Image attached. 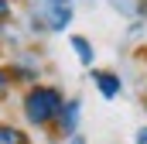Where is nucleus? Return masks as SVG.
<instances>
[{
  "label": "nucleus",
  "instance_id": "obj_9",
  "mask_svg": "<svg viewBox=\"0 0 147 144\" xmlns=\"http://www.w3.org/2000/svg\"><path fill=\"white\" fill-rule=\"evenodd\" d=\"M3 86H7V72L0 69V93H3Z\"/></svg>",
  "mask_w": 147,
  "mask_h": 144
},
{
  "label": "nucleus",
  "instance_id": "obj_7",
  "mask_svg": "<svg viewBox=\"0 0 147 144\" xmlns=\"http://www.w3.org/2000/svg\"><path fill=\"white\" fill-rule=\"evenodd\" d=\"M7 14H10V0H0V21H3Z\"/></svg>",
  "mask_w": 147,
  "mask_h": 144
},
{
  "label": "nucleus",
  "instance_id": "obj_10",
  "mask_svg": "<svg viewBox=\"0 0 147 144\" xmlns=\"http://www.w3.org/2000/svg\"><path fill=\"white\" fill-rule=\"evenodd\" d=\"M69 144H86V137H79V134H75V137H69Z\"/></svg>",
  "mask_w": 147,
  "mask_h": 144
},
{
  "label": "nucleus",
  "instance_id": "obj_2",
  "mask_svg": "<svg viewBox=\"0 0 147 144\" xmlns=\"http://www.w3.org/2000/svg\"><path fill=\"white\" fill-rule=\"evenodd\" d=\"M72 14H75L72 0H34V7H31L34 28H41V31H65Z\"/></svg>",
  "mask_w": 147,
  "mask_h": 144
},
{
  "label": "nucleus",
  "instance_id": "obj_8",
  "mask_svg": "<svg viewBox=\"0 0 147 144\" xmlns=\"http://www.w3.org/2000/svg\"><path fill=\"white\" fill-rule=\"evenodd\" d=\"M137 144H147V127L140 130V134H137Z\"/></svg>",
  "mask_w": 147,
  "mask_h": 144
},
{
  "label": "nucleus",
  "instance_id": "obj_5",
  "mask_svg": "<svg viewBox=\"0 0 147 144\" xmlns=\"http://www.w3.org/2000/svg\"><path fill=\"white\" fill-rule=\"evenodd\" d=\"M72 48H75V55H79L82 65H92V45H89V38L72 35Z\"/></svg>",
  "mask_w": 147,
  "mask_h": 144
},
{
  "label": "nucleus",
  "instance_id": "obj_6",
  "mask_svg": "<svg viewBox=\"0 0 147 144\" xmlns=\"http://www.w3.org/2000/svg\"><path fill=\"white\" fill-rule=\"evenodd\" d=\"M0 144H28V137H24V130L0 124Z\"/></svg>",
  "mask_w": 147,
  "mask_h": 144
},
{
  "label": "nucleus",
  "instance_id": "obj_3",
  "mask_svg": "<svg viewBox=\"0 0 147 144\" xmlns=\"http://www.w3.org/2000/svg\"><path fill=\"white\" fill-rule=\"evenodd\" d=\"M79 113H82V103L79 100H69L62 113H58V130L65 134V137H75V130H79Z\"/></svg>",
  "mask_w": 147,
  "mask_h": 144
},
{
  "label": "nucleus",
  "instance_id": "obj_4",
  "mask_svg": "<svg viewBox=\"0 0 147 144\" xmlns=\"http://www.w3.org/2000/svg\"><path fill=\"white\" fill-rule=\"evenodd\" d=\"M92 82H96V89H99V96L103 100H116L120 96V75H113V72H92Z\"/></svg>",
  "mask_w": 147,
  "mask_h": 144
},
{
  "label": "nucleus",
  "instance_id": "obj_1",
  "mask_svg": "<svg viewBox=\"0 0 147 144\" xmlns=\"http://www.w3.org/2000/svg\"><path fill=\"white\" fill-rule=\"evenodd\" d=\"M62 107H65V100H62V93H58L55 86H34V89L24 96V117H28V124H34V127L55 124L58 113H62Z\"/></svg>",
  "mask_w": 147,
  "mask_h": 144
}]
</instances>
